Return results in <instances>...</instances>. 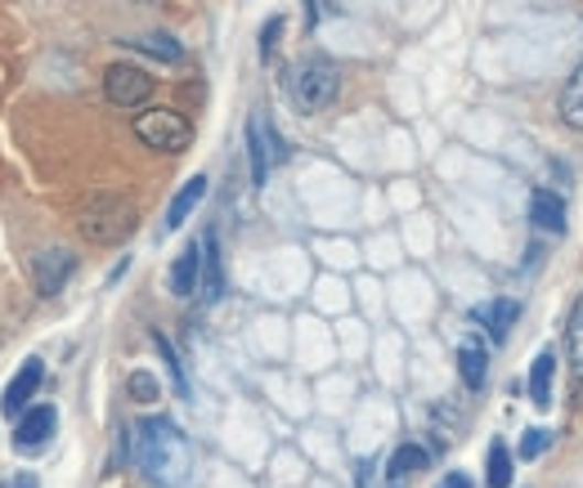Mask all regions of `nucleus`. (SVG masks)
Wrapping results in <instances>:
<instances>
[{"instance_id":"obj_1","label":"nucleus","mask_w":583,"mask_h":488,"mask_svg":"<svg viewBox=\"0 0 583 488\" xmlns=\"http://www.w3.org/2000/svg\"><path fill=\"white\" fill-rule=\"evenodd\" d=\"M136 462L162 488H184L188 470H193V448H188V440L180 435L175 422H166V416H149V422L136 426Z\"/></svg>"},{"instance_id":"obj_2","label":"nucleus","mask_w":583,"mask_h":488,"mask_svg":"<svg viewBox=\"0 0 583 488\" xmlns=\"http://www.w3.org/2000/svg\"><path fill=\"white\" fill-rule=\"evenodd\" d=\"M77 225H82V234H86L90 242L117 247L121 238L136 234V206L126 202V197H117V193H95V197H86Z\"/></svg>"},{"instance_id":"obj_3","label":"nucleus","mask_w":583,"mask_h":488,"mask_svg":"<svg viewBox=\"0 0 583 488\" xmlns=\"http://www.w3.org/2000/svg\"><path fill=\"white\" fill-rule=\"evenodd\" d=\"M342 90V73L328 63V58H310L301 67H292V77H288V95L301 112H323Z\"/></svg>"},{"instance_id":"obj_4","label":"nucleus","mask_w":583,"mask_h":488,"mask_svg":"<svg viewBox=\"0 0 583 488\" xmlns=\"http://www.w3.org/2000/svg\"><path fill=\"white\" fill-rule=\"evenodd\" d=\"M136 134L144 149H158V153H184L193 144V126L175 112V108H149L136 117Z\"/></svg>"},{"instance_id":"obj_5","label":"nucleus","mask_w":583,"mask_h":488,"mask_svg":"<svg viewBox=\"0 0 583 488\" xmlns=\"http://www.w3.org/2000/svg\"><path fill=\"white\" fill-rule=\"evenodd\" d=\"M247 158H251V184H256V188L270 180L274 162H283V139H279V130H274L261 112L247 121Z\"/></svg>"},{"instance_id":"obj_6","label":"nucleus","mask_w":583,"mask_h":488,"mask_svg":"<svg viewBox=\"0 0 583 488\" xmlns=\"http://www.w3.org/2000/svg\"><path fill=\"white\" fill-rule=\"evenodd\" d=\"M104 95L117 108H140L153 95V77L144 73V67H136V63H112L104 73Z\"/></svg>"},{"instance_id":"obj_7","label":"nucleus","mask_w":583,"mask_h":488,"mask_svg":"<svg viewBox=\"0 0 583 488\" xmlns=\"http://www.w3.org/2000/svg\"><path fill=\"white\" fill-rule=\"evenodd\" d=\"M41 377H45L41 359H28V364L14 372V381L6 386V394H0V412H6V416H23L28 403L36 399V390H41Z\"/></svg>"},{"instance_id":"obj_8","label":"nucleus","mask_w":583,"mask_h":488,"mask_svg":"<svg viewBox=\"0 0 583 488\" xmlns=\"http://www.w3.org/2000/svg\"><path fill=\"white\" fill-rule=\"evenodd\" d=\"M73 269H77V260H73L68 251H41V256L32 260L36 292H41V296H58V292H63V283L73 278Z\"/></svg>"},{"instance_id":"obj_9","label":"nucleus","mask_w":583,"mask_h":488,"mask_svg":"<svg viewBox=\"0 0 583 488\" xmlns=\"http://www.w3.org/2000/svg\"><path fill=\"white\" fill-rule=\"evenodd\" d=\"M54 426H58V412L50 408V403H41V408H28L23 416H19V426H14V444L19 448H41L50 435H54Z\"/></svg>"},{"instance_id":"obj_10","label":"nucleus","mask_w":583,"mask_h":488,"mask_svg":"<svg viewBox=\"0 0 583 488\" xmlns=\"http://www.w3.org/2000/svg\"><path fill=\"white\" fill-rule=\"evenodd\" d=\"M203 283V242H188L171 264V296H193Z\"/></svg>"},{"instance_id":"obj_11","label":"nucleus","mask_w":583,"mask_h":488,"mask_svg":"<svg viewBox=\"0 0 583 488\" xmlns=\"http://www.w3.org/2000/svg\"><path fill=\"white\" fill-rule=\"evenodd\" d=\"M207 197V175H193V180H184V188L171 197V206H166V234H175L188 216H193V206H198Z\"/></svg>"},{"instance_id":"obj_12","label":"nucleus","mask_w":583,"mask_h":488,"mask_svg":"<svg viewBox=\"0 0 583 488\" xmlns=\"http://www.w3.org/2000/svg\"><path fill=\"white\" fill-rule=\"evenodd\" d=\"M198 292H203L207 305H216L220 292H225V264H220V242H216V234L203 238V283H198Z\"/></svg>"},{"instance_id":"obj_13","label":"nucleus","mask_w":583,"mask_h":488,"mask_svg":"<svg viewBox=\"0 0 583 488\" xmlns=\"http://www.w3.org/2000/svg\"><path fill=\"white\" fill-rule=\"evenodd\" d=\"M530 220L539 229H548V234H565V202L557 193H548V188H535L530 193Z\"/></svg>"},{"instance_id":"obj_14","label":"nucleus","mask_w":583,"mask_h":488,"mask_svg":"<svg viewBox=\"0 0 583 488\" xmlns=\"http://www.w3.org/2000/svg\"><path fill=\"white\" fill-rule=\"evenodd\" d=\"M565 359H570V390L583 394V305L574 310L570 332H565Z\"/></svg>"},{"instance_id":"obj_15","label":"nucleus","mask_w":583,"mask_h":488,"mask_svg":"<svg viewBox=\"0 0 583 488\" xmlns=\"http://www.w3.org/2000/svg\"><path fill=\"white\" fill-rule=\"evenodd\" d=\"M552 377H557V355L543 350L535 359V368H530V403L535 408H548L552 403Z\"/></svg>"},{"instance_id":"obj_16","label":"nucleus","mask_w":583,"mask_h":488,"mask_svg":"<svg viewBox=\"0 0 583 488\" xmlns=\"http://www.w3.org/2000/svg\"><path fill=\"white\" fill-rule=\"evenodd\" d=\"M458 377H463V386H467V390H485L489 359H485L481 345H463V350H458Z\"/></svg>"},{"instance_id":"obj_17","label":"nucleus","mask_w":583,"mask_h":488,"mask_svg":"<svg viewBox=\"0 0 583 488\" xmlns=\"http://www.w3.org/2000/svg\"><path fill=\"white\" fill-rule=\"evenodd\" d=\"M476 318H481V323H485V327L503 340V336L511 332V323L521 318V305H516V301H489V305H481V310H476Z\"/></svg>"},{"instance_id":"obj_18","label":"nucleus","mask_w":583,"mask_h":488,"mask_svg":"<svg viewBox=\"0 0 583 488\" xmlns=\"http://www.w3.org/2000/svg\"><path fill=\"white\" fill-rule=\"evenodd\" d=\"M561 121H565L570 130H583V63L574 67V77H570L565 90H561Z\"/></svg>"},{"instance_id":"obj_19","label":"nucleus","mask_w":583,"mask_h":488,"mask_svg":"<svg viewBox=\"0 0 583 488\" xmlns=\"http://www.w3.org/2000/svg\"><path fill=\"white\" fill-rule=\"evenodd\" d=\"M427 462H431V453H427V448H418V444H400V448H396V457H391V479L400 484V479H409V475L427 470Z\"/></svg>"},{"instance_id":"obj_20","label":"nucleus","mask_w":583,"mask_h":488,"mask_svg":"<svg viewBox=\"0 0 583 488\" xmlns=\"http://www.w3.org/2000/svg\"><path fill=\"white\" fill-rule=\"evenodd\" d=\"M485 484H489V488H507V484H511V453H507L503 440L489 444V457H485Z\"/></svg>"},{"instance_id":"obj_21","label":"nucleus","mask_w":583,"mask_h":488,"mask_svg":"<svg viewBox=\"0 0 583 488\" xmlns=\"http://www.w3.org/2000/svg\"><path fill=\"white\" fill-rule=\"evenodd\" d=\"M131 45H136V50H144V54H153V58H162V63H180V58H184L180 41H175V36H162V32L140 36V41H131Z\"/></svg>"},{"instance_id":"obj_22","label":"nucleus","mask_w":583,"mask_h":488,"mask_svg":"<svg viewBox=\"0 0 583 488\" xmlns=\"http://www.w3.org/2000/svg\"><path fill=\"white\" fill-rule=\"evenodd\" d=\"M153 345H158V355H162V364H166V372H171L175 394H180V399H188V377H184V368H180V359H175V350H171V340L153 332Z\"/></svg>"},{"instance_id":"obj_23","label":"nucleus","mask_w":583,"mask_h":488,"mask_svg":"<svg viewBox=\"0 0 583 488\" xmlns=\"http://www.w3.org/2000/svg\"><path fill=\"white\" fill-rule=\"evenodd\" d=\"M131 394H136V403H153L158 399V377H149V372H131Z\"/></svg>"},{"instance_id":"obj_24","label":"nucleus","mask_w":583,"mask_h":488,"mask_svg":"<svg viewBox=\"0 0 583 488\" xmlns=\"http://www.w3.org/2000/svg\"><path fill=\"white\" fill-rule=\"evenodd\" d=\"M279 36H283V19L274 14V19L261 28V58H266V63L274 58V50H279Z\"/></svg>"},{"instance_id":"obj_25","label":"nucleus","mask_w":583,"mask_h":488,"mask_svg":"<svg viewBox=\"0 0 583 488\" xmlns=\"http://www.w3.org/2000/svg\"><path fill=\"white\" fill-rule=\"evenodd\" d=\"M548 448V431H526V440H521V457L530 462V457H539Z\"/></svg>"},{"instance_id":"obj_26","label":"nucleus","mask_w":583,"mask_h":488,"mask_svg":"<svg viewBox=\"0 0 583 488\" xmlns=\"http://www.w3.org/2000/svg\"><path fill=\"white\" fill-rule=\"evenodd\" d=\"M435 488H472V479H467L463 470H453V475H444V479H440Z\"/></svg>"},{"instance_id":"obj_27","label":"nucleus","mask_w":583,"mask_h":488,"mask_svg":"<svg viewBox=\"0 0 583 488\" xmlns=\"http://www.w3.org/2000/svg\"><path fill=\"white\" fill-rule=\"evenodd\" d=\"M0 488H36V484H32V475H19V479H10V484H0Z\"/></svg>"},{"instance_id":"obj_28","label":"nucleus","mask_w":583,"mask_h":488,"mask_svg":"<svg viewBox=\"0 0 583 488\" xmlns=\"http://www.w3.org/2000/svg\"><path fill=\"white\" fill-rule=\"evenodd\" d=\"M323 6H328V10H337V0H323Z\"/></svg>"}]
</instances>
